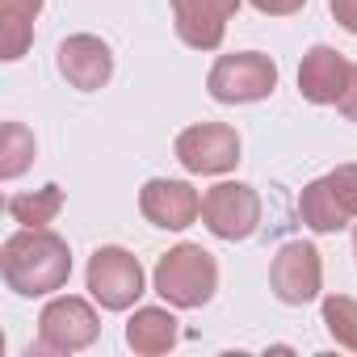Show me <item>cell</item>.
Returning <instances> with one entry per match:
<instances>
[{
  "label": "cell",
  "instance_id": "5bb4252c",
  "mask_svg": "<svg viewBox=\"0 0 357 357\" xmlns=\"http://www.w3.org/2000/svg\"><path fill=\"white\" fill-rule=\"evenodd\" d=\"M126 344L135 353H143V357L168 353L176 344V315L164 311V307H139L126 319Z\"/></svg>",
  "mask_w": 357,
  "mask_h": 357
},
{
  "label": "cell",
  "instance_id": "7402d4cb",
  "mask_svg": "<svg viewBox=\"0 0 357 357\" xmlns=\"http://www.w3.org/2000/svg\"><path fill=\"white\" fill-rule=\"evenodd\" d=\"M353 257H357V227H353Z\"/></svg>",
  "mask_w": 357,
  "mask_h": 357
},
{
  "label": "cell",
  "instance_id": "8992f818",
  "mask_svg": "<svg viewBox=\"0 0 357 357\" xmlns=\"http://www.w3.org/2000/svg\"><path fill=\"white\" fill-rule=\"evenodd\" d=\"M97 332H101V319H97L93 303L76 298V294L51 298L38 315V349L43 353H80L97 340Z\"/></svg>",
  "mask_w": 357,
  "mask_h": 357
},
{
  "label": "cell",
  "instance_id": "9a60e30c",
  "mask_svg": "<svg viewBox=\"0 0 357 357\" xmlns=\"http://www.w3.org/2000/svg\"><path fill=\"white\" fill-rule=\"evenodd\" d=\"M59 211H63V190L59 185H43L34 194H13L9 198V219L22 223V227H47Z\"/></svg>",
  "mask_w": 357,
  "mask_h": 357
},
{
  "label": "cell",
  "instance_id": "277c9868",
  "mask_svg": "<svg viewBox=\"0 0 357 357\" xmlns=\"http://www.w3.org/2000/svg\"><path fill=\"white\" fill-rule=\"evenodd\" d=\"M206 89L215 101L223 105H248V101H265L278 89V63L261 51H236V55H219Z\"/></svg>",
  "mask_w": 357,
  "mask_h": 357
},
{
  "label": "cell",
  "instance_id": "d6986e66",
  "mask_svg": "<svg viewBox=\"0 0 357 357\" xmlns=\"http://www.w3.org/2000/svg\"><path fill=\"white\" fill-rule=\"evenodd\" d=\"M248 5L257 13H265V17H290V13H298L307 5V0H248Z\"/></svg>",
  "mask_w": 357,
  "mask_h": 357
},
{
  "label": "cell",
  "instance_id": "ba28073f",
  "mask_svg": "<svg viewBox=\"0 0 357 357\" xmlns=\"http://www.w3.org/2000/svg\"><path fill=\"white\" fill-rule=\"evenodd\" d=\"M176 160L194 176H223L240 164V135L227 122H198L176 135Z\"/></svg>",
  "mask_w": 357,
  "mask_h": 357
},
{
  "label": "cell",
  "instance_id": "44dd1931",
  "mask_svg": "<svg viewBox=\"0 0 357 357\" xmlns=\"http://www.w3.org/2000/svg\"><path fill=\"white\" fill-rule=\"evenodd\" d=\"M336 109H340V114H344L349 122H357V63L349 68V84H344V93H340Z\"/></svg>",
  "mask_w": 357,
  "mask_h": 357
},
{
  "label": "cell",
  "instance_id": "30bf717a",
  "mask_svg": "<svg viewBox=\"0 0 357 357\" xmlns=\"http://www.w3.org/2000/svg\"><path fill=\"white\" fill-rule=\"evenodd\" d=\"M236 9H240V0H172L176 38L194 51H219Z\"/></svg>",
  "mask_w": 357,
  "mask_h": 357
},
{
  "label": "cell",
  "instance_id": "e0dca14e",
  "mask_svg": "<svg viewBox=\"0 0 357 357\" xmlns=\"http://www.w3.org/2000/svg\"><path fill=\"white\" fill-rule=\"evenodd\" d=\"M324 328L332 332L336 344L357 353V298L349 294H328L324 298Z\"/></svg>",
  "mask_w": 357,
  "mask_h": 357
},
{
  "label": "cell",
  "instance_id": "7c38bea8",
  "mask_svg": "<svg viewBox=\"0 0 357 357\" xmlns=\"http://www.w3.org/2000/svg\"><path fill=\"white\" fill-rule=\"evenodd\" d=\"M59 76L80 93H97L114 76V51L97 34H72L59 43Z\"/></svg>",
  "mask_w": 357,
  "mask_h": 357
},
{
  "label": "cell",
  "instance_id": "52a82bcc",
  "mask_svg": "<svg viewBox=\"0 0 357 357\" xmlns=\"http://www.w3.org/2000/svg\"><path fill=\"white\" fill-rule=\"evenodd\" d=\"M202 223L219 240H248L261 227V194L244 181H219L202 194Z\"/></svg>",
  "mask_w": 357,
  "mask_h": 357
},
{
  "label": "cell",
  "instance_id": "9c48e42d",
  "mask_svg": "<svg viewBox=\"0 0 357 357\" xmlns=\"http://www.w3.org/2000/svg\"><path fill=\"white\" fill-rule=\"evenodd\" d=\"M269 282H273V294H278L286 307L315 303L319 290H324V261H319V248L307 244V240L282 244L278 257H273Z\"/></svg>",
  "mask_w": 357,
  "mask_h": 357
},
{
  "label": "cell",
  "instance_id": "2e32d148",
  "mask_svg": "<svg viewBox=\"0 0 357 357\" xmlns=\"http://www.w3.org/2000/svg\"><path fill=\"white\" fill-rule=\"evenodd\" d=\"M30 164H34V135H30V126L5 122V130H0V176L13 181V176H22Z\"/></svg>",
  "mask_w": 357,
  "mask_h": 357
},
{
  "label": "cell",
  "instance_id": "3957f363",
  "mask_svg": "<svg viewBox=\"0 0 357 357\" xmlns=\"http://www.w3.org/2000/svg\"><path fill=\"white\" fill-rule=\"evenodd\" d=\"M298 219L328 236V231H340L344 223L357 219V164H340L298 194Z\"/></svg>",
  "mask_w": 357,
  "mask_h": 357
},
{
  "label": "cell",
  "instance_id": "8fae6325",
  "mask_svg": "<svg viewBox=\"0 0 357 357\" xmlns=\"http://www.w3.org/2000/svg\"><path fill=\"white\" fill-rule=\"evenodd\" d=\"M139 211L151 227L164 231H185L198 215H202V198L190 181H168V176H155V181L143 185L139 194Z\"/></svg>",
  "mask_w": 357,
  "mask_h": 357
},
{
  "label": "cell",
  "instance_id": "ffe728a7",
  "mask_svg": "<svg viewBox=\"0 0 357 357\" xmlns=\"http://www.w3.org/2000/svg\"><path fill=\"white\" fill-rule=\"evenodd\" d=\"M328 9H332V17H336L340 30L357 34V0H328Z\"/></svg>",
  "mask_w": 357,
  "mask_h": 357
},
{
  "label": "cell",
  "instance_id": "4fadbf2b",
  "mask_svg": "<svg viewBox=\"0 0 357 357\" xmlns=\"http://www.w3.org/2000/svg\"><path fill=\"white\" fill-rule=\"evenodd\" d=\"M349 59L332 47H311L298 63V93L311 105H336L349 84Z\"/></svg>",
  "mask_w": 357,
  "mask_h": 357
},
{
  "label": "cell",
  "instance_id": "7a4b0ae2",
  "mask_svg": "<svg viewBox=\"0 0 357 357\" xmlns=\"http://www.w3.org/2000/svg\"><path fill=\"white\" fill-rule=\"evenodd\" d=\"M151 286H155V294L168 307L194 311V307H206L215 298V290H219V265H215V257L202 244H176V248H168L155 261Z\"/></svg>",
  "mask_w": 357,
  "mask_h": 357
},
{
  "label": "cell",
  "instance_id": "5b68a950",
  "mask_svg": "<svg viewBox=\"0 0 357 357\" xmlns=\"http://www.w3.org/2000/svg\"><path fill=\"white\" fill-rule=\"evenodd\" d=\"M89 294L105 307V311H126L139 303L143 294V265L135 252L118 248V244H105L89 257Z\"/></svg>",
  "mask_w": 357,
  "mask_h": 357
},
{
  "label": "cell",
  "instance_id": "ac0fdd59",
  "mask_svg": "<svg viewBox=\"0 0 357 357\" xmlns=\"http://www.w3.org/2000/svg\"><path fill=\"white\" fill-rule=\"evenodd\" d=\"M43 13V0H0V22H30Z\"/></svg>",
  "mask_w": 357,
  "mask_h": 357
},
{
  "label": "cell",
  "instance_id": "6da1fadb",
  "mask_svg": "<svg viewBox=\"0 0 357 357\" xmlns=\"http://www.w3.org/2000/svg\"><path fill=\"white\" fill-rule=\"evenodd\" d=\"M0 278L22 298H43L68 286L72 252L68 240L51 227H22L0 244Z\"/></svg>",
  "mask_w": 357,
  "mask_h": 357
}]
</instances>
